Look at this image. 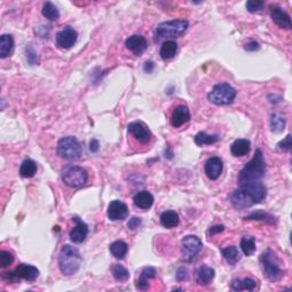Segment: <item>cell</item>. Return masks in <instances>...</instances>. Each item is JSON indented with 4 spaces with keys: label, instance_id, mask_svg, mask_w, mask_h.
<instances>
[{
    "label": "cell",
    "instance_id": "obj_1",
    "mask_svg": "<svg viewBox=\"0 0 292 292\" xmlns=\"http://www.w3.org/2000/svg\"><path fill=\"white\" fill-rule=\"evenodd\" d=\"M267 189L260 182L242 184L229 196V201L236 209H244L258 205L266 199Z\"/></svg>",
    "mask_w": 292,
    "mask_h": 292
},
{
    "label": "cell",
    "instance_id": "obj_2",
    "mask_svg": "<svg viewBox=\"0 0 292 292\" xmlns=\"http://www.w3.org/2000/svg\"><path fill=\"white\" fill-rule=\"evenodd\" d=\"M266 172V162H265L264 154L261 150H256V153L252 159L249 161L244 168L239 173L238 182L240 185L252 182H259Z\"/></svg>",
    "mask_w": 292,
    "mask_h": 292
},
{
    "label": "cell",
    "instance_id": "obj_3",
    "mask_svg": "<svg viewBox=\"0 0 292 292\" xmlns=\"http://www.w3.org/2000/svg\"><path fill=\"white\" fill-rule=\"evenodd\" d=\"M81 262H83V257L77 248L67 244L61 249L60 256H58V266L64 275L70 276L77 273L81 266Z\"/></svg>",
    "mask_w": 292,
    "mask_h": 292
},
{
    "label": "cell",
    "instance_id": "obj_4",
    "mask_svg": "<svg viewBox=\"0 0 292 292\" xmlns=\"http://www.w3.org/2000/svg\"><path fill=\"white\" fill-rule=\"evenodd\" d=\"M189 28V22L186 19H173L160 23L154 32V41L160 42L162 40H172V38H179L185 34Z\"/></svg>",
    "mask_w": 292,
    "mask_h": 292
},
{
    "label": "cell",
    "instance_id": "obj_5",
    "mask_svg": "<svg viewBox=\"0 0 292 292\" xmlns=\"http://www.w3.org/2000/svg\"><path fill=\"white\" fill-rule=\"evenodd\" d=\"M260 261V266L265 276L272 282L278 281L283 275L280 267V262H278L277 256L275 255V252L271 249H267L266 251H264L259 258Z\"/></svg>",
    "mask_w": 292,
    "mask_h": 292
},
{
    "label": "cell",
    "instance_id": "obj_6",
    "mask_svg": "<svg viewBox=\"0 0 292 292\" xmlns=\"http://www.w3.org/2000/svg\"><path fill=\"white\" fill-rule=\"evenodd\" d=\"M57 154L62 159L73 161V160L80 159L83 154V147L75 137H63L57 143Z\"/></svg>",
    "mask_w": 292,
    "mask_h": 292
},
{
    "label": "cell",
    "instance_id": "obj_7",
    "mask_svg": "<svg viewBox=\"0 0 292 292\" xmlns=\"http://www.w3.org/2000/svg\"><path fill=\"white\" fill-rule=\"evenodd\" d=\"M236 97V90L235 88H233L231 85L222 83L216 85L212 88L211 91L208 94V100L215 105H228L232 104L233 101Z\"/></svg>",
    "mask_w": 292,
    "mask_h": 292
},
{
    "label": "cell",
    "instance_id": "obj_8",
    "mask_svg": "<svg viewBox=\"0 0 292 292\" xmlns=\"http://www.w3.org/2000/svg\"><path fill=\"white\" fill-rule=\"evenodd\" d=\"M62 179L65 185L70 188H81L88 182V172L83 167L70 165L65 167L62 172Z\"/></svg>",
    "mask_w": 292,
    "mask_h": 292
},
{
    "label": "cell",
    "instance_id": "obj_9",
    "mask_svg": "<svg viewBox=\"0 0 292 292\" xmlns=\"http://www.w3.org/2000/svg\"><path fill=\"white\" fill-rule=\"evenodd\" d=\"M202 248V242L198 236L188 235L182 240V258L185 261H191Z\"/></svg>",
    "mask_w": 292,
    "mask_h": 292
},
{
    "label": "cell",
    "instance_id": "obj_10",
    "mask_svg": "<svg viewBox=\"0 0 292 292\" xmlns=\"http://www.w3.org/2000/svg\"><path fill=\"white\" fill-rule=\"evenodd\" d=\"M39 276V270L37 267L32 266V265L21 264L15 268V271L13 273H9V275H5V277H8L9 280H25L28 282H34Z\"/></svg>",
    "mask_w": 292,
    "mask_h": 292
},
{
    "label": "cell",
    "instance_id": "obj_11",
    "mask_svg": "<svg viewBox=\"0 0 292 292\" xmlns=\"http://www.w3.org/2000/svg\"><path fill=\"white\" fill-rule=\"evenodd\" d=\"M78 34L72 26H65L56 34V46L62 49H69L77 42Z\"/></svg>",
    "mask_w": 292,
    "mask_h": 292
},
{
    "label": "cell",
    "instance_id": "obj_12",
    "mask_svg": "<svg viewBox=\"0 0 292 292\" xmlns=\"http://www.w3.org/2000/svg\"><path fill=\"white\" fill-rule=\"evenodd\" d=\"M129 215V209L126 206V203L119 200H114L109 205L107 208V217L110 221L117 222V221H123Z\"/></svg>",
    "mask_w": 292,
    "mask_h": 292
},
{
    "label": "cell",
    "instance_id": "obj_13",
    "mask_svg": "<svg viewBox=\"0 0 292 292\" xmlns=\"http://www.w3.org/2000/svg\"><path fill=\"white\" fill-rule=\"evenodd\" d=\"M127 129L130 135H133L142 144H147L152 138V133L142 122H131L128 124Z\"/></svg>",
    "mask_w": 292,
    "mask_h": 292
},
{
    "label": "cell",
    "instance_id": "obj_14",
    "mask_svg": "<svg viewBox=\"0 0 292 292\" xmlns=\"http://www.w3.org/2000/svg\"><path fill=\"white\" fill-rule=\"evenodd\" d=\"M223 168H224V163H223V160L221 157L212 156L208 159V161L206 162L205 172L206 176H208V178L211 180H216L222 175Z\"/></svg>",
    "mask_w": 292,
    "mask_h": 292
},
{
    "label": "cell",
    "instance_id": "obj_15",
    "mask_svg": "<svg viewBox=\"0 0 292 292\" xmlns=\"http://www.w3.org/2000/svg\"><path fill=\"white\" fill-rule=\"evenodd\" d=\"M271 17L273 19L275 24L280 26L282 29H291V18L287 12L278 6H271Z\"/></svg>",
    "mask_w": 292,
    "mask_h": 292
},
{
    "label": "cell",
    "instance_id": "obj_16",
    "mask_svg": "<svg viewBox=\"0 0 292 292\" xmlns=\"http://www.w3.org/2000/svg\"><path fill=\"white\" fill-rule=\"evenodd\" d=\"M124 44H126V47L130 52H133L136 56H140L147 49V41L143 35H131V37L127 39Z\"/></svg>",
    "mask_w": 292,
    "mask_h": 292
},
{
    "label": "cell",
    "instance_id": "obj_17",
    "mask_svg": "<svg viewBox=\"0 0 292 292\" xmlns=\"http://www.w3.org/2000/svg\"><path fill=\"white\" fill-rule=\"evenodd\" d=\"M74 228L70 232V239L73 243H83L88 235V226L80 218L74 217Z\"/></svg>",
    "mask_w": 292,
    "mask_h": 292
},
{
    "label": "cell",
    "instance_id": "obj_18",
    "mask_svg": "<svg viewBox=\"0 0 292 292\" xmlns=\"http://www.w3.org/2000/svg\"><path fill=\"white\" fill-rule=\"evenodd\" d=\"M189 119H191V113H189V107L185 106V105H178V106L173 110L170 123H172V127L178 128L183 126V124H185L186 122H189Z\"/></svg>",
    "mask_w": 292,
    "mask_h": 292
},
{
    "label": "cell",
    "instance_id": "obj_19",
    "mask_svg": "<svg viewBox=\"0 0 292 292\" xmlns=\"http://www.w3.org/2000/svg\"><path fill=\"white\" fill-rule=\"evenodd\" d=\"M195 277H196V282H198L200 285L209 284L215 277L214 268L206 266V265H202V266H200L198 270H196Z\"/></svg>",
    "mask_w": 292,
    "mask_h": 292
},
{
    "label": "cell",
    "instance_id": "obj_20",
    "mask_svg": "<svg viewBox=\"0 0 292 292\" xmlns=\"http://www.w3.org/2000/svg\"><path fill=\"white\" fill-rule=\"evenodd\" d=\"M153 202H154V198L150 192L140 191L134 196V203H135V206L139 209H143V210L150 209L151 206H153Z\"/></svg>",
    "mask_w": 292,
    "mask_h": 292
},
{
    "label": "cell",
    "instance_id": "obj_21",
    "mask_svg": "<svg viewBox=\"0 0 292 292\" xmlns=\"http://www.w3.org/2000/svg\"><path fill=\"white\" fill-rule=\"evenodd\" d=\"M250 147H251L250 140L243 139V138L236 139L231 146V153L236 157L244 156L250 152Z\"/></svg>",
    "mask_w": 292,
    "mask_h": 292
},
{
    "label": "cell",
    "instance_id": "obj_22",
    "mask_svg": "<svg viewBox=\"0 0 292 292\" xmlns=\"http://www.w3.org/2000/svg\"><path fill=\"white\" fill-rule=\"evenodd\" d=\"M160 224L165 228L177 227L179 224V216L173 210H167L160 216Z\"/></svg>",
    "mask_w": 292,
    "mask_h": 292
},
{
    "label": "cell",
    "instance_id": "obj_23",
    "mask_svg": "<svg viewBox=\"0 0 292 292\" xmlns=\"http://www.w3.org/2000/svg\"><path fill=\"white\" fill-rule=\"evenodd\" d=\"M156 276V270L154 267H144L142 272H140V276L138 278V281H137L136 287L139 289V290H146V289H149L150 284L149 281L150 278H154Z\"/></svg>",
    "mask_w": 292,
    "mask_h": 292
},
{
    "label": "cell",
    "instance_id": "obj_24",
    "mask_svg": "<svg viewBox=\"0 0 292 292\" xmlns=\"http://www.w3.org/2000/svg\"><path fill=\"white\" fill-rule=\"evenodd\" d=\"M256 287H257V282L252 278L245 277V278H239V280H233L231 288L234 291H243V290H248V291H252L255 290Z\"/></svg>",
    "mask_w": 292,
    "mask_h": 292
},
{
    "label": "cell",
    "instance_id": "obj_25",
    "mask_svg": "<svg viewBox=\"0 0 292 292\" xmlns=\"http://www.w3.org/2000/svg\"><path fill=\"white\" fill-rule=\"evenodd\" d=\"M14 47V38L11 34H2L0 37V57L6 58L9 56Z\"/></svg>",
    "mask_w": 292,
    "mask_h": 292
},
{
    "label": "cell",
    "instance_id": "obj_26",
    "mask_svg": "<svg viewBox=\"0 0 292 292\" xmlns=\"http://www.w3.org/2000/svg\"><path fill=\"white\" fill-rule=\"evenodd\" d=\"M177 49H178V46H177L176 41L166 40L160 48V56L162 60H170L176 55Z\"/></svg>",
    "mask_w": 292,
    "mask_h": 292
},
{
    "label": "cell",
    "instance_id": "obj_27",
    "mask_svg": "<svg viewBox=\"0 0 292 292\" xmlns=\"http://www.w3.org/2000/svg\"><path fill=\"white\" fill-rule=\"evenodd\" d=\"M110 252L114 258L123 259L128 252V244L122 240L114 241L110 244Z\"/></svg>",
    "mask_w": 292,
    "mask_h": 292
},
{
    "label": "cell",
    "instance_id": "obj_28",
    "mask_svg": "<svg viewBox=\"0 0 292 292\" xmlns=\"http://www.w3.org/2000/svg\"><path fill=\"white\" fill-rule=\"evenodd\" d=\"M35 172H37V163L31 159L24 160L19 167V175L23 178H31L35 175Z\"/></svg>",
    "mask_w": 292,
    "mask_h": 292
},
{
    "label": "cell",
    "instance_id": "obj_29",
    "mask_svg": "<svg viewBox=\"0 0 292 292\" xmlns=\"http://www.w3.org/2000/svg\"><path fill=\"white\" fill-rule=\"evenodd\" d=\"M244 219L245 221H260L271 225H274L275 223H276V218H275L273 215L268 214V212H265V211L252 212V214L247 216Z\"/></svg>",
    "mask_w": 292,
    "mask_h": 292
},
{
    "label": "cell",
    "instance_id": "obj_30",
    "mask_svg": "<svg viewBox=\"0 0 292 292\" xmlns=\"http://www.w3.org/2000/svg\"><path fill=\"white\" fill-rule=\"evenodd\" d=\"M219 140L218 135H209V134L201 131V133L196 134L194 142L198 146H205V145H210V144H215Z\"/></svg>",
    "mask_w": 292,
    "mask_h": 292
},
{
    "label": "cell",
    "instance_id": "obj_31",
    "mask_svg": "<svg viewBox=\"0 0 292 292\" xmlns=\"http://www.w3.org/2000/svg\"><path fill=\"white\" fill-rule=\"evenodd\" d=\"M222 254L224 256V258L227 260L231 265H235L236 262L241 259V254L239 251V249L232 245V247H227L222 249Z\"/></svg>",
    "mask_w": 292,
    "mask_h": 292
},
{
    "label": "cell",
    "instance_id": "obj_32",
    "mask_svg": "<svg viewBox=\"0 0 292 292\" xmlns=\"http://www.w3.org/2000/svg\"><path fill=\"white\" fill-rule=\"evenodd\" d=\"M42 15L46 18H48L49 21H56V19L60 18V11L52 2L47 1L42 6Z\"/></svg>",
    "mask_w": 292,
    "mask_h": 292
},
{
    "label": "cell",
    "instance_id": "obj_33",
    "mask_svg": "<svg viewBox=\"0 0 292 292\" xmlns=\"http://www.w3.org/2000/svg\"><path fill=\"white\" fill-rule=\"evenodd\" d=\"M241 250L245 256H251L254 255L256 251V240L254 236H243L240 243Z\"/></svg>",
    "mask_w": 292,
    "mask_h": 292
},
{
    "label": "cell",
    "instance_id": "obj_34",
    "mask_svg": "<svg viewBox=\"0 0 292 292\" xmlns=\"http://www.w3.org/2000/svg\"><path fill=\"white\" fill-rule=\"evenodd\" d=\"M113 277L118 282H126L129 278V271L122 265H113L112 266Z\"/></svg>",
    "mask_w": 292,
    "mask_h": 292
},
{
    "label": "cell",
    "instance_id": "obj_35",
    "mask_svg": "<svg viewBox=\"0 0 292 292\" xmlns=\"http://www.w3.org/2000/svg\"><path fill=\"white\" fill-rule=\"evenodd\" d=\"M285 128V119L278 114H272L271 119V129L274 133H281Z\"/></svg>",
    "mask_w": 292,
    "mask_h": 292
},
{
    "label": "cell",
    "instance_id": "obj_36",
    "mask_svg": "<svg viewBox=\"0 0 292 292\" xmlns=\"http://www.w3.org/2000/svg\"><path fill=\"white\" fill-rule=\"evenodd\" d=\"M13 261H14V256L11 252L6 250L0 251V266L2 268L7 267L13 264Z\"/></svg>",
    "mask_w": 292,
    "mask_h": 292
},
{
    "label": "cell",
    "instance_id": "obj_37",
    "mask_svg": "<svg viewBox=\"0 0 292 292\" xmlns=\"http://www.w3.org/2000/svg\"><path fill=\"white\" fill-rule=\"evenodd\" d=\"M245 7L250 13H258L264 7V1H261V0H249Z\"/></svg>",
    "mask_w": 292,
    "mask_h": 292
},
{
    "label": "cell",
    "instance_id": "obj_38",
    "mask_svg": "<svg viewBox=\"0 0 292 292\" xmlns=\"http://www.w3.org/2000/svg\"><path fill=\"white\" fill-rule=\"evenodd\" d=\"M26 58H28V62L31 65H34L38 62L37 52H35V51L31 47V46H28V47H26Z\"/></svg>",
    "mask_w": 292,
    "mask_h": 292
},
{
    "label": "cell",
    "instance_id": "obj_39",
    "mask_svg": "<svg viewBox=\"0 0 292 292\" xmlns=\"http://www.w3.org/2000/svg\"><path fill=\"white\" fill-rule=\"evenodd\" d=\"M278 147H280V150L284 151V152H289V151L291 150V136L288 135L283 140H281L280 143H278Z\"/></svg>",
    "mask_w": 292,
    "mask_h": 292
},
{
    "label": "cell",
    "instance_id": "obj_40",
    "mask_svg": "<svg viewBox=\"0 0 292 292\" xmlns=\"http://www.w3.org/2000/svg\"><path fill=\"white\" fill-rule=\"evenodd\" d=\"M140 225H142V219L139 217H133L128 222V228L131 229V231H135Z\"/></svg>",
    "mask_w": 292,
    "mask_h": 292
},
{
    "label": "cell",
    "instance_id": "obj_41",
    "mask_svg": "<svg viewBox=\"0 0 292 292\" xmlns=\"http://www.w3.org/2000/svg\"><path fill=\"white\" fill-rule=\"evenodd\" d=\"M188 274H189V272L185 267H180L176 273L177 281H185L186 278H188Z\"/></svg>",
    "mask_w": 292,
    "mask_h": 292
},
{
    "label": "cell",
    "instance_id": "obj_42",
    "mask_svg": "<svg viewBox=\"0 0 292 292\" xmlns=\"http://www.w3.org/2000/svg\"><path fill=\"white\" fill-rule=\"evenodd\" d=\"M224 229H225V226L224 225H216V226H214V227L209 228L208 235L209 236H212V235L217 234V233H222L223 231H224Z\"/></svg>",
    "mask_w": 292,
    "mask_h": 292
},
{
    "label": "cell",
    "instance_id": "obj_43",
    "mask_svg": "<svg viewBox=\"0 0 292 292\" xmlns=\"http://www.w3.org/2000/svg\"><path fill=\"white\" fill-rule=\"evenodd\" d=\"M259 48H260V46H259V44L257 41H250L244 46V49H245V51H248V52L258 51Z\"/></svg>",
    "mask_w": 292,
    "mask_h": 292
},
{
    "label": "cell",
    "instance_id": "obj_44",
    "mask_svg": "<svg viewBox=\"0 0 292 292\" xmlns=\"http://www.w3.org/2000/svg\"><path fill=\"white\" fill-rule=\"evenodd\" d=\"M89 150L90 152H97L98 150H100V143H98L97 139H91L90 144H89Z\"/></svg>",
    "mask_w": 292,
    "mask_h": 292
},
{
    "label": "cell",
    "instance_id": "obj_45",
    "mask_svg": "<svg viewBox=\"0 0 292 292\" xmlns=\"http://www.w3.org/2000/svg\"><path fill=\"white\" fill-rule=\"evenodd\" d=\"M144 71L146 72V73H151V72L153 71V69H154V64H153V62H151V61H149V62H145V63H144Z\"/></svg>",
    "mask_w": 292,
    "mask_h": 292
}]
</instances>
